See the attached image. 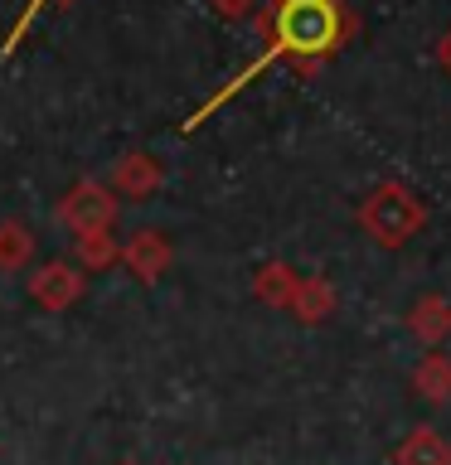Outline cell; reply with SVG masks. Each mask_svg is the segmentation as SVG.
Returning a JSON list of instances; mask_svg holds the SVG:
<instances>
[{
  "label": "cell",
  "mask_w": 451,
  "mask_h": 465,
  "mask_svg": "<svg viewBox=\"0 0 451 465\" xmlns=\"http://www.w3.org/2000/svg\"><path fill=\"white\" fill-rule=\"evenodd\" d=\"M267 54L253 58L238 78H233V87H224L209 107H204L195 122H204L218 102L233 97L238 87H247L257 78L267 64H276V58H296V64H320L326 54H335L345 44V10L340 0H272V15H267Z\"/></svg>",
  "instance_id": "cell-1"
},
{
  "label": "cell",
  "mask_w": 451,
  "mask_h": 465,
  "mask_svg": "<svg viewBox=\"0 0 451 465\" xmlns=\"http://www.w3.org/2000/svg\"><path fill=\"white\" fill-rule=\"evenodd\" d=\"M364 223L374 228V238L403 242V238H413V228L422 223V209L413 203V194H407V189L388 184V189H378V194L369 199V209H364Z\"/></svg>",
  "instance_id": "cell-2"
},
{
  "label": "cell",
  "mask_w": 451,
  "mask_h": 465,
  "mask_svg": "<svg viewBox=\"0 0 451 465\" xmlns=\"http://www.w3.org/2000/svg\"><path fill=\"white\" fill-rule=\"evenodd\" d=\"M58 218H64L78 238H97V232H107L116 223V203L102 194L97 184H78V189H68L64 203H58Z\"/></svg>",
  "instance_id": "cell-3"
},
{
  "label": "cell",
  "mask_w": 451,
  "mask_h": 465,
  "mask_svg": "<svg viewBox=\"0 0 451 465\" xmlns=\"http://www.w3.org/2000/svg\"><path fill=\"white\" fill-rule=\"evenodd\" d=\"M29 296L39 305H49V311H68V305L83 296V276L73 267H64V262H54V267L29 276Z\"/></svg>",
  "instance_id": "cell-4"
},
{
  "label": "cell",
  "mask_w": 451,
  "mask_h": 465,
  "mask_svg": "<svg viewBox=\"0 0 451 465\" xmlns=\"http://www.w3.org/2000/svg\"><path fill=\"white\" fill-rule=\"evenodd\" d=\"M398 465H451V446L436 431H413L398 450Z\"/></svg>",
  "instance_id": "cell-5"
},
{
  "label": "cell",
  "mask_w": 451,
  "mask_h": 465,
  "mask_svg": "<svg viewBox=\"0 0 451 465\" xmlns=\"http://www.w3.org/2000/svg\"><path fill=\"white\" fill-rule=\"evenodd\" d=\"M165 257H170V252H165V242H160L155 232H141V238L126 247V262L136 267V276H145V282H151V276H160Z\"/></svg>",
  "instance_id": "cell-6"
},
{
  "label": "cell",
  "mask_w": 451,
  "mask_h": 465,
  "mask_svg": "<svg viewBox=\"0 0 451 465\" xmlns=\"http://www.w3.org/2000/svg\"><path fill=\"white\" fill-rule=\"evenodd\" d=\"M413 330H417L427 344H432V340H442V334L451 330V315H446V305L436 301V296H432V301H417V311H413Z\"/></svg>",
  "instance_id": "cell-7"
},
{
  "label": "cell",
  "mask_w": 451,
  "mask_h": 465,
  "mask_svg": "<svg viewBox=\"0 0 451 465\" xmlns=\"http://www.w3.org/2000/svg\"><path fill=\"white\" fill-rule=\"evenodd\" d=\"M417 383H422V392H427V398H451V363H442V359H427L417 369Z\"/></svg>",
  "instance_id": "cell-8"
},
{
  "label": "cell",
  "mask_w": 451,
  "mask_h": 465,
  "mask_svg": "<svg viewBox=\"0 0 451 465\" xmlns=\"http://www.w3.org/2000/svg\"><path fill=\"white\" fill-rule=\"evenodd\" d=\"M29 252V232L25 223H0V267H15Z\"/></svg>",
  "instance_id": "cell-9"
},
{
  "label": "cell",
  "mask_w": 451,
  "mask_h": 465,
  "mask_svg": "<svg viewBox=\"0 0 451 465\" xmlns=\"http://www.w3.org/2000/svg\"><path fill=\"white\" fill-rule=\"evenodd\" d=\"M44 5H49V0H29V10L20 15V25H15V35H10V44H20V39H25V29H29V20H35V15H39Z\"/></svg>",
  "instance_id": "cell-10"
}]
</instances>
